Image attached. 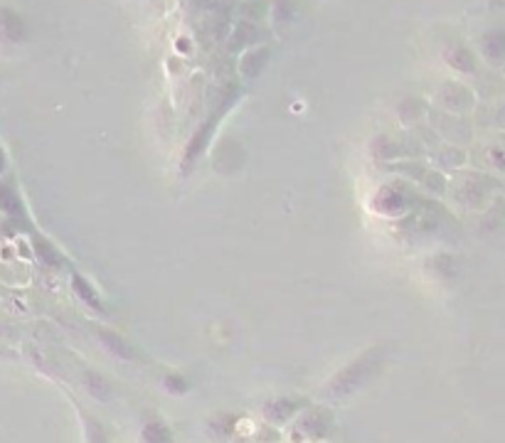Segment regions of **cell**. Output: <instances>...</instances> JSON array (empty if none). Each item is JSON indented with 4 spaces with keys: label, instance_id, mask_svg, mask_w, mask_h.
Returning <instances> with one entry per match:
<instances>
[{
    "label": "cell",
    "instance_id": "obj_1",
    "mask_svg": "<svg viewBox=\"0 0 505 443\" xmlns=\"http://www.w3.org/2000/svg\"><path fill=\"white\" fill-rule=\"evenodd\" d=\"M377 360H379L377 353H370L365 355V357H360L353 367L345 369L343 374H338V379L330 384V394H335V397H348L350 392H355L360 384L372 377V364L377 362Z\"/></svg>",
    "mask_w": 505,
    "mask_h": 443
},
{
    "label": "cell",
    "instance_id": "obj_2",
    "mask_svg": "<svg viewBox=\"0 0 505 443\" xmlns=\"http://www.w3.org/2000/svg\"><path fill=\"white\" fill-rule=\"evenodd\" d=\"M143 443H173V433L166 423L151 421L143 426Z\"/></svg>",
    "mask_w": 505,
    "mask_h": 443
},
{
    "label": "cell",
    "instance_id": "obj_3",
    "mask_svg": "<svg viewBox=\"0 0 505 443\" xmlns=\"http://www.w3.org/2000/svg\"><path fill=\"white\" fill-rule=\"evenodd\" d=\"M101 340L107 343V348L112 350L116 357H123V360H133V357H136V353H133L131 345H128L123 338H119V335H114V332H101Z\"/></svg>",
    "mask_w": 505,
    "mask_h": 443
},
{
    "label": "cell",
    "instance_id": "obj_4",
    "mask_svg": "<svg viewBox=\"0 0 505 443\" xmlns=\"http://www.w3.org/2000/svg\"><path fill=\"white\" fill-rule=\"evenodd\" d=\"M0 207H3L8 214H20L22 212L20 200H18V195L8 185H0Z\"/></svg>",
    "mask_w": 505,
    "mask_h": 443
},
{
    "label": "cell",
    "instance_id": "obj_5",
    "mask_svg": "<svg viewBox=\"0 0 505 443\" xmlns=\"http://www.w3.org/2000/svg\"><path fill=\"white\" fill-rule=\"evenodd\" d=\"M86 387H89V392L94 394V397H99V399H107L109 394H112L109 384L104 382L99 374H86Z\"/></svg>",
    "mask_w": 505,
    "mask_h": 443
},
{
    "label": "cell",
    "instance_id": "obj_6",
    "mask_svg": "<svg viewBox=\"0 0 505 443\" xmlns=\"http://www.w3.org/2000/svg\"><path fill=\"white\" fill-rule=\"evenodd\" d=\"M269 418H276V421H283V418H288L293 414V404L291 402H276L271 404V407L267 409Z\"/></svg>",
    "mask_w": 505,
    "mask_h": 443
},
{
    "label": "cell",
    "instance_id": "obj_7",
    "mask_svg": "<svg viewBox=\"0 0 505 443\" xmlns=\"http://www.w3.org/2000/svg\"><path fill=\"white\" fill-rule=\"evenodd\" d=\"M74 288L81 293V298H84L86 303H91V306H99V301H96V293L89 288V283L84 281L81 276H74Z\"/></svg>",
    "mask_w": 505,
    "mask_h": 443
},
{
    "label": "cell",
    "instance_id": "obj_8",
    "mask_svg": "<svg viewBox=\"0 0 505 443\" xmlns=\"http://www.w3.org/2000/svg\"><path fill=\"white\" fill-rule=\"evenodd\" d=\"M89 443H107V438H104V433H101V428H99V426H91Z\"/></svg>",
    "mask_w": 505,
    "mask_h": 443
},
{
    "label": "cell",
    "instance_id": "obj_9",
    "mask_svg": "<svg viewBox=\"0 0 505 443\" xmlns=\"http://www.w3.org/2000/svg\"><path fill=\"white\" fill-rule=\"evenodd\" d=\"M168 387H170V389H177V392H185L187 384H185V382H180V379H168Z\"/></svg>",
    "mask_w": 505,
    "mask_h": 443
},
{
    "label": "cell",
    "instance_id": "obj_10",
    "mask_svg": "<svg viewBox=\"0 0 505 443\" xmlns=\"http://www.w3.org/2000/svg\"><path fill=\"white\" fill-rule=\"evenodd\" d=\"M0 168H3V153H0Z\"/></svg>",
    "mask_w": 505,
    "mask_h": 443
}]
</instances>
